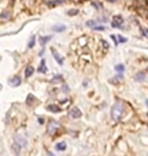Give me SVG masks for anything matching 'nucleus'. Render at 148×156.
Returning <instances> with one entry per match:
<instances>
[{
    "instance_id": "nucleus-22",
    "label": "nucleus",
    "mask_w": 148,
    "mask_h": 156,
    "mask_svg": "<svg viewBox=\"0 0 148 156\" xmlns=\"http://www.w3.org/2000/svg\"><path fill=\"white\" fill-rule=\"evenodd\" d=\"M95 25V21H93V20H89V21H87V22H86V25H87L88 27H93Z\"/></svg>"
},
{
    "instance_id": "nucleus-5",
    "label": "nucleus",
    "mask_w": 148,
    "mask_h": 156,
    "mask_svg": "<svg viewBox=\"0 0 148 156\" xmlns=\"http://www.w3.org/2000/svg\"><path fill=\"white\" fill-rule=\"evenodd\" d=\"M70 116H71L72 119H78L81 116V112L79 110L78 108H73L69 112Z\"/></svg>"
},
{
    "instance_id": "nucleus-31",
    "label": "nucleus",
    "mask_w": 148,
    "mask_h": 156,
    "mask_svg": "<svg viewBox=\"0 0 148 156\" xmlns=\"http://www.w3.org/2000/svg\"><path fill=\"white\" fill-rule=\"evenodd\" d=\"M108 1H110V2H114V1H116V0H108Z\"/></svg>"
},
{
    "instance_id": "nucleus-6",
    "label": "nucleus",
    "mask_w": 148,
    "mask_h": 156,
    "mask_svg": "<svg viewBox=\"0 0 148 156\" xmlns=\"http://www.w3.org/2000/svg\"><path fill=\"white\" fill-rule=\"evenodd\" d=\"M15 140H16V143L18 144L19 146H25L27 145V140L23 139L21 136H15Z\"/></svg>"
},
{
    "instance_id": "nucleus-13",
    "label": "nucleus",
    "mask_w": 148,
    "mask_h": 156,
    "mask_svg": "<svg viewBox=\"0 0 148 156\" xmlns=\"http://www.w3.org/2000/svg\"><path fill=\"white\" fill-rule=\"evenodd\" d=\"M33 73H34V68H33V67H31V66L27 67V68L25 69V77H27V78L31 76Z\"/></svg>"
},
{
    "instance_id": "nucleus-12",
    "label": "nucleus",
    "mask_w": 148,
    "mask_h": 156,
    "mask_svg": "<svg viewBox=\"0 0 148 156\" xmlns=\"http://www.w3.org/2000/svg\"><path fill=\"white\" fill-rule=\"evenodd\" d=\"M50 40H51V37H40V44H41L42 46H45L46 43Z\"/></svg>"
},
{
    "instance_id": "nucleus-1",
    "label": "nucleus",
    "mask_w": 148,
    "mask_h": 156,
    "mask_svg": "<svg viewBox=\"0 0 148 156\" xmlns=\"http://www.w3.org/2000/svg\"><path fill=\"white\" fill-rule=\"evenodd\" d=\"M123 112H124L123 104H122L121 102H116L113 106V108H112V112H111L112 119L116 122L119 121L122 118V116H123Z\"/></svg>"
},
{
    "instance_id": "nucleus-7",
    "label": "nucleus",
    "mask_w": 148,
    "mask_h": 156,
    "mask_svg": "<svg viewBox=\"0 0 148 156\" xmlns=\"http://www.w3.org/2000/svg\"><path fill=\"white\" fill-rule=\"evenodd\" d=\"M9 83H10L12 86H18L19 84L21 83V80L19 77H13L12 79L9 80Z\"/></svg>"
},
{
    "instance_id": "nucleus-21",
    "label": "nucleus",
    "mask_w": 148,
    "mask_h": 156,
    "mask_svg": "<svg viewBox=\"0 0 148 156\" xmlns=\"http://www.w3.org/2000/svg\"><path fill=\"white\" fill-rule=\"evenodd\" d=\"M34 45H35V37H33L31 39V42H29V48H33Z\"/></svg>"
},
{
    "instance_id": "nucleus-28",
    "label": "nucleus",
    "mask_w": 148,
    "mask_h": 156,
    "mask_svg": "<svg viewBox=\"0 0 148 156\" xmlns=\"http://www.w3.org/2000/svg\"><path fill=\"white\" fill-rule=\"evenodd\" d=\"M103 45H105V48H108V47H109V44L106 42H103Z\"/></svg>"
},
{
    "instance_id": "nucleus-27",
    "label": "nucleus",
    "mask_w": 148,
    "mask_h": 156,
    "mask_svg": "<svg viewBox=\"0 0 148 156\" xmlns=\"http://www.w3.org/2000/svg\"><path fill=\"white\" fill-rule=\"evenodd\" d=\"M111 37L114 40V42H115V44L116 45H118V42H117V37H115V35H111Z\"/></svg>"
},
{
    "instance_id": "nucleus-25",
    "label": "nucleus",
    "mask_w": 148,
    "mask_h": 156,
    "mask_svg": "<svg viewBox=\"0 0 148 156\" xmlns=\"http://www.w3.org/2000/svg\"><path fill=\"white\" fill-rule=\"evenodd\" d=\"M142 31H143V35H145L146 37H148V29H142Z\"/></svg>"
},
{
    "instance_id": "nucleus-11",
    "label": "nucleus",
    "mask_w": 148,
    "mask_h": 156,
    "mask_svg": "<svg viewBox=\"0 0 148 156\" xmlns=\"http://www.w3.org/2000/svg\"><path fill=\"white\" fill-rule=\"evenodd\" d=\"M65 0H52V1H49V2H47V4L49 5V6H55V5H58V4H61V3H63Z\"/></svg>"
},
{
    "instance_id": "nucleus-3",
    "label": "nucleus",
    "mask_w": 148,
    "mask_h": 156,
    "mask_svg": "<svg viewBox=\"0 0 148 156\" xmlns=\"http://www.w3.org/2000/svg\"><path fill=\"white\" fill-rule=\"evenodd\" d=\"M134 4L139 8L147 9L148 8V1L147 0H133Z\"/></svg>"
},
{
    "instance_id": "nucleus-9",
    "label": "nucleus",
    "mask_w": 148,
    "mask_h": 156,
    "mask_svg": "<svg viewBox=\"0 0 148 156\" xmlns=\"http://www.w3.org/2000/svg\"><path fill=\"white\" fill-rule=\"evenodd\" d=\"M52 52H53V56H54V58L56 59V61H57V62L59 63L60 65L63 64V58H62V57L60 56V55L58 54L57 52H55L54 50H52Z\"/></svg>"
},
{
    "instance_id": "nucleus-17",
    "label": "nucleus",
    "mask_w": 148,
    "mask_h": 156,
    "mask_svg": "<svg viewBox=\"0 0 148 156\" xmlns=\"http://www.w3.org/2000/svg\"><path fill=\"white\" fill-rule=\"evenodd\" d=\"M115 69L118 71V72H124V69H125V67H124V65L120 64V65H117V66L115 67Z\"/></svg>"
},
{
    "instance_id": "nucleus-26",
    "label": "nucleus",
    "mask_w": 148,
    "mask_h": 156,
    "mask_svg": "<svg viewBox=\"0 0 148 156\" xmlns=\"http://www.w3.org/2000/svg\"><path fill=\"white\" fill-rule=\"evenodd\" d=\"M95 31H103V29H105V27H95Z\"/></svg>"
},
{
    "instance_id": "nucleus-23",
    "label": "nucleus",
    "mask_w": 148,
    "mask_h": 156,
    "mask_svg": "<svg viewBox=\"0 0 148 156\" xmlns=\"http://www.w3.org/2000/svg\"><path fill=\"white\" fill-rule=\"evenodd\" d=\"M7 17H9V13L8 12H3V13H1V18H7Z\"/></svg>"
},
{
    "instance_id": "nucleus-20",
    "label": "nucleus",
    "mask_w": 148,
    "mask_h": 156,
    "mask_svg": "<svg viewBox=\"0 0 148 156\" xmlns=\"http://www.w3.org/2000/svg\"><path fill=\"white\" fill-rule=\"evenodd\" d=\"M31 100H35V97H34L32 94H29V96H27V104H31Z\"/></svg>"
},
{
    "instance_id": "nucleus-14",
    "label": "nucleus",
    "mask_w": 148,
    "mask_h": 156,
    "mask_svg": "<svg viewBox=\"0 0 148 156\" xmlns=\"http://www.w3.org/2000/svg\"><path fill=\"white\" fill-rule=\"evenodd\" d=\"M56 149L59 150V151H63V150L66 149V144L64 142H61V143H58L56 145Z\"/></svg>"
},
{
    "instance_id": "nucleus-29",
    "label": "nucleus",
    "mask_w": 148,
    "mask_h": 156,
    "mask_svg": "<svg viewBox=\"0 0 148 156\" xmlns=\"http://www.w3.org/2000/svg\"><path fill=\"white\" fill-rule=\"evenodd\" d=\"M48 156H55V155H54L53 153H51V152H49V153H48Z\"/></svg>"
},
{
    "instance_id": "nucleus-18",
    "label": "nucleus",
    "mask_w": 148,
    "mask_h": 156,
    "mask_svg": "<svg viewBox=\"0 0 148 156\" xmlns=\"http://www.w3.org/2000/svg\"><path fill=\"white\" fill-rule=\"evenodd\" d=\"M77 13H78V9H71V10L68 11V14H69L70 16H72V15H76Z\"/></svg>"
},
{
    "instance_id": "nucleus-10",
    "label": "nucleus",
    "mask_w": 148,
    "mask_h": 156,
    "mask_svg": "<svg viewBox=\"0 0 148 156\" xmlns=\"http://www.w3.org/2000/svg\"><path fill=\"white\" fill-rule=\"evenodd\" d=\"M65 29H66L65 25H54L53 29H53L54 31H58V33H61V31H63Z\"/></svg>"
},
{
    "instance_id": "nucleus-30",
    "label": "nucleus",
    "mask_w": 148,
    "mask_h": 156,
    "mask_svg": "<svg viewBox=\"0 0 148 156\" xmlns=\"http://www.w3.org/2000/svg\"><path fill=\"white\" fill-rule=\"evenodd\" d=\"M72 1H74L75 3H78V2H80V0H72Z\"/></svg>"
},
{
    "instance_id": "nucleus-19",
    "label": "nucleus",
    "mask_w": 148,
    "mask_h": 156,
    "mask_svg": "<svg viewBox=\"0 0 148 156\" xmlns=\"http://www.w3.org/2000/svg\"><path fill=\"white\" fill-rule=\"evenodd\" d=\"M40 71H43L44 73L47 71V68H46V65H45V61H42V65H41V67H40Z\"/></svg>"
},
{
    "instance_id": "nucleus-16",
    "label": "nucleus",
    "mask_w": 148,
    "mask_h": 156,
    "mask_svg": "<svg viewBox=\"0 0 148 156\" xmlns=\"http://www.w3.org/2000/svg\"><path fill=\"white\" fill-rule=\"evenodd\" d=\"M12 150L14 151L15 154H19V152H21V146H19L17 143H14L12 145Z\"/></svg>"
},
{
    "instance_id": "nucleus-2",
    "label": "nucleus",
    "mask_w": 148,
    "mask_h": 156,
    "mask_svg": "<svg viewBox=\"0 0 148 156\" xmlns=\"http://www.w3.org/2000/svg\"><path fill=\"white\" fill-rule=\"evenodd\" d=\"M59 127H60L59 123H57L56 121H51L49 126H48V133H49L50 135H53V134H55L56 130Z\"/></svg>"
},
{
    "instance_id": "nucleus-15",
    "label": "nucleus",
    "mask_w": 148,
    "mask_h": 156,
    "mask_svg": "<svg viewBox=\"0 0 148 156\" xmlns=\"http://www.w3.org/2000/svg\"><path fill=\"white\" fill-rule=\"evenodd\" d=\"M48 110H51V112H60V108H58V106H55V104H51V106H48Z\"/></svg>"
},
{
    "instance_id": "nucleus-24",
    "label": "nucleus",
    "mask_w": 148,
    "mask_h": 156,
    "mask_svg": "<svg viewBox=\"0 0 148 156\" xmlns=\"http://www.w3.org/2000/svg\"><path fill=\"white\" fill-rule=\"evenodd\" d=\"M119 40H120V42L121 43H125V42H127V39H125V37H123L122 35H119Z\"/></svg>"
},
{
    "instance_id": "nucleus-32",
    "label": "nucleus",
    "mask_w": 148,
    "mask_h": 156,
    "mask_svg": "<svg viewBox=\"0 0 148 156\" xmlns=\"http://www.w3.org/2000/svg\"><path fill=\"white\" fill-rule=\"evenodd\" d=\"M146 104H147V106H148V99L146 100Z\"/></svg>"
},
{
    "instance_id": "nucleus-8",
    "label": "nucleus",
    "mask_w": 148,
    "mask_h": 156,
    "mask_svg": "<svg viewBox=\"0 0 148 156\" xmlns=\"http://www.w3.org/2000/svg\"><path fill=\"white\" fill-rule=\"evenodd\" d=\"M145 74L143 72H138L137 74L135 75V80L136 81H139V82H142L145 80Z\"/></svg>"
},
{
    "instance_id": "nucleus-4",
    "label": "nucleus",
    "mask_w": 148,
    "mask_h": 156,
    "mask_svg": "<svg viewBox=\"0 0 148 156\" xmlns=\"http://www.w3.org/2000/svg\"><path fill=\"white\" fill-rule=\"evenodd\" d=\"M123 23V18L120 15H116L113 18V22H112V27H120Z\"/></svg>"
}]
</instances>
